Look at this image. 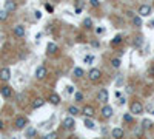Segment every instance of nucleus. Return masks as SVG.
<instances>
[{
    "instance_id": "nucleus-1",
    "label": "nucleus",
    "mask_w": 154,
    "mask_h": 139,
    "mask_svg": "<svg viewBox=\"0 0 154 139\" xmlns=\"http://www.w3.org/2000/svg\"><path fill=\"white\" fill-rule=\"evenodd\" d=\"M130 111L133 114H142L143 113V105L139 102V100H134V102L131 104V107H130Z\"/></svg>"
},
{
    "instance_id": "nucleus-2",
    "label": "nucleus",
    "mask_w": 154,
    "mask_h": 139,
    "mask_svg": "<svg viewBox=\"0 0 154 139\" xmlns=\"http://www.w3.org/2000/svg\"><path fill=\"white\" fill-rule=\"evenodd\" d=\"M88 77H89V80H93V82H97L100 77H102V71H100L99 68H93V70H89V73H88Z\"/></svg>"
},
{
    "instance_id": "nucleus-3",
    "label": "nucleus",
    "mask_w": 154,
    "mask_h": 139,
    "mask_svg": "<svg viewBox=\"0 0 154 139\" xmlns=\"http://www.w3.org/2000/svg\"><path fill=\"white\" fill-rule=\"evenodd\" d=\"M14 125H16L17 130H23L26 125H28V119L25 118V116H19L16 118V122H14Z\"/></svg>"
},
{
    "instance_id": "nucleus-4",
    "label": "nucleus",
    "mask_w": 154,
    "mask_h": 139,
    "mask_svg": "<svg viewBox=\"0 0 154 139\" xmlns=\"http://www.w3.org/2000/svg\"><path fill=\"white\" fill-rule=\"evenodd\" d=\"M63 127H65L66 130H74V127H76V121H74L73 116H66L65 119H63Z\"/></svg>"
},
{
    "instance_id": "nucleus-5",
    "label": "nucleus",
    "mask_w": 154,
    "mask_h": 139,
    "mask_svg": "<svg viewBox=\"0 0 154 139\" xmlns=\"http://www.w3.org/2000/svg\"><path fill=\"white\" fill-rule=\"evenodd\" d=\"M13 33L17 39H22V37H25V26L23 25H16L14 29H13Z\"/></svg>"
},
{
    "instance_id": "nucleus-6",
    "label": "nucleus",
    "mask_w": 154,
    "mask_h": 139,
    "mask_svg": "<svg viewBox=\"0 0 154 139\" xmlns=\"http://www.w3.org/2000/svg\"><path fill=\"white\" fill-rule=\"evenodd\" d=\"M46 74H48V71H46V68H45L43 65H40V67H37V70H36V77L37 79H45L46 77Z\"/></svg>"
},
{
    "instance_id": "nucleus-7",
    "label": "nucleus",
    "mask_w": 154,
    "mask_h": 139,
    "mask_svg": "<svg viewBox=\"0 0 154 139\" xmlns=\"http://www.w3.org/2000/svg\"><path fill=\"white\" fill-rule=\"evenodd\" d=\"M9 79H11V70L9 68H2L0 70V80L8 82Z\"/></svg>"
},
{
    "instance_id": "nucleus-8",
    "label": "nucleus",
    "mask_w": 154,
    "mask_h": 139,
    "mask_svg": "<svg viewBox=\"0 0 154 139\" xmlns=\"http://www.w3.org/2000/svg\"><path fill=\"white\" fill-rule=\"evenodd\" d=\"M82 113H83L86 118H93V116H94V107H93V105H85V107L82 108Z\"/></svg>"
},
{
    "instance_id": "nucleus-9",
    "label": "nucleus",
    "mask_w": 154,
    "mask_h": 139,
    "mask_svg": "<svg viewBox=\"0 0 154 139\" xmlns=\"http://www.w3.org/2000/svg\"><path fill=\"white\" fill-rule=\"evenodd\" d=\"M0 94L3 97H11L13 96V88L8 87V85H3V87H0Z\"/></svg>"
},
{
    "instance_id": "nucleus-10",
    "label": "nucleus",
    "mask_w": 154,
    "mask_h": 139,
    "mask_svg": "<svg viewBox=\"0 0 154 139\" xmlns=\"http://www.w3.org/2000/svg\"><path fill=\"white\" fill-rule=\"evenodd\" d=\"M139 14H140L142 17H148L149 14H151V6H148V5H142L140 8H139Z\"/></svg>"
},
{
    "instance_id": "nucleus-11",
    "label": "nucleus",
    "mask_w": 154,
    "mask_h": 139,
    "mask_svg": "<svg viewBox=\"0 0 154 139\" xmlns=\"http://www.w3.org/2000/svg\"><path fill=\"white\" fill-rule=\"evenodd\" d=\"M97 99L100 100V102H103V104H106L108 102V91L105 88H102L99 91V94H97Z\"/></svg>"
},
{
    "instance_id": "nucleus-12",
    "label": "nucleus",
    "mask_w": 154,
    "mask_h": 139,
    "mask_svg": "<svg viewBox=\"0 0 154 139\" xmlns=\"http://www.w3.org/2000/svg\"><path fill=\"white\" fill-rule=\"evenodd\" d=\"M5 9L8 11V13H13V11L17 9V3L14 2V0H8V2L5 3Z\"/></svg>"
},
{
    "instance_id": "nucleus-13",
    "label": "nucleus",
    "mask_w": 154,
    "mask_h": 139,
    "mask_svg": "<svg viewBox=\"0 0 154 139\" xmlns=\"http://www.w3.org/2000/svg\"><path fill=\"white\" fill-rule=\"evenodd\" d=\"M102 116H103L105 119L111 118V116H112V107H110V105H105V107L102 108Z\"/></svg>"
},
{
    "instance_id": "nucleus-14",
    "label": "nucleus",
    "mask_w": 154,
    "mask_h": 139,
    "mask_svg": "<svg viewBox=\"0 0 154 139\" xmlns=\"http://www.w3.org/2000/svg\"><path fill=\"white\" fill-rule=\"evenodd\" d=\"M48 100H50L52 105H59L60 104V96L57 94V93H51L50 97H48Z\"/></svg>"
},
{
    "instance_id": "nucleus-15",
    "label": "nucleus",
    "mask_w": 154,
    "mask_h": 139,
    "mask_svg": "<svg viewBox=\"0 0 154 139\" xmlns=\"http://www.w3.org/2000/svg\"><path fill=\"white\" fill-rule=\"evenodd\" d=\"M111 136H112V138H116V139L123 138V130H122V128H112V131H111Z\"/></svg>"
},
{
    "instance_id": "nucleus-16",
    "label": "nucleus",
    "mask_w": 154,
    "mask_h": 139,
    "mask_svg": "<svg viewBox=\"0 0 154 139\" xmlns=\"http://www.w3.org/2000/svg\"><path fill=\"white\" fill-rule=\"evenodd\" d=\"M25 134H26V138H36L37 136V130L32 128V127H28L26 131H25Z\"/></svg>"
},
{
    "instance_id": "nucleus-17",
    "label": "nucleus",
    "mask_w": 154,
    "mask_h": 139,
    "mask_svg": "<svg viewBox=\"0 0 154 139\" xmlns=\"http://www.w3.org/2000/svg\"><path fill=\"white\" fill-rule=\"evenodd\" d=\"M46 51H48V54H54V53L57 51V45L50 42V43H48V47H46Z\"/></svg>"
},
{
    "instance_id": "nucleus-18",
    "label": "nucleus",
    "mask_w": 154,
    "mask_h": 139,
    "mask_svg": "<svg viewBox=\"0 0 154 139\" xmlns=\"http://www.w3.org/2000/svg\"><path fill=\"white\" fill-rule=\"evenodd\" d=\"M122 40H123V37L120 36V34H117V36L114 37V39L111 40V47H117V45L122 43Z\"/></svg>"
},
{
    "instance_id": "nucleus-19",
    "label": "nucleus",
    "mask_w": 154,
    "mask_h": 139,
    "mask_svg": "<svg viewBox=\"0 0 154 139\" xmlns=\"http://www.w3.org/2000/svg\"><path fill=\"white\" fill-rule=\"evenodd\" d=\"M85 127H86V128H89V130H94L96 128V124H94V121H91V119H88V118H86L85 119Z\"/></svg>"
},
{
    "instance_id": "nucleus-20",
    "label": "nucleus",
    "mask_w": 154,
    "mask_h": 139,
    "mask_svg": "<svg viewBox=\"0 0 154 139\" xmlns=\"http://www.w3.org/2000/svg\"><path fill=\"white\" fill-rule=\"evenodd\" d=\"M45 105V100L42 99V97H39V99H36L34 102H32V108H40Z\"/></svg>"
},
{
    "instance_id": "nucleus-21",
    "label": "nucleus",
    "mask_w": 154,
    "mask_h": 139,
    "mask_svg": "<svg viewBox=\"0 0 154 139\" xmlns=\"http://www.w3.org/2000/svg\"><path fill=\"white\" fill-rule=\"evenodd\" d=\"M68 113H69L71 116H77L79 113H80V110H79L77 107H74V105H71V107L68 108Z\"/></svg>"
},
{
    "instance_id": "nucleus-22",
    "label": "nucleus",
    "mask_w": 154,
    "mask_h": 139,
    "mask_svg": "<svg viewBox=\"0 0 154 139\" xmlns=\"http://www.w3.org/2000/svg\"><path fill=\"white\" fill-rule=\"evenodd\" d=\"M83 62L86 63V65H91V63L94 62V56H93V54H86L83 57Z\"/></svg>"
},
{
    "instance_id": "nucleus-23",
    "label": "nucleus",
    "mask_w": 154,
    "mask_h": 139,
    "mask_svg": "<svg viewBox=\"0 0 154 139\" xmlns=\"http://www.w3.org/2000/svg\"><path fill=\"white\" fill-rule=\"evenodd\" d=\"M83 28H86V29H91L93 28V20L89 17H86L85 20H83Z\"/></svg>"
},
{
    "instance_id": "nucleus-24",
    "label": "nucleus",
    "mask_w": 154,
    "mask_h": 139,
    "mask_svg": "<svg viewBox=\"0 0 154 139\" xmlns=\"http://www.w3.org/2000/svg\"><path fill=\"white\" fill-rule=\"evenodd\" d=\"M123 121L131 124V122H133V113H131V111H130V113H125V114H123Z\"/></svg>"
},
{
    "instance_id": "nucleus-25",
    "label": "nucleus",
    "mask_w": 154,
    "mask_h": 139,
    "mask_svg": "<svg viewBox=\"0 0 154 139\" xmlns=\"http://www.w3.org/2000/svg\"><path fill=\"white\" fill-rule=\"evenodd\" d=\"M83 74H85V71L82 68H74V76H76V77H82Z\"/></svg>"
},
{
    "instance_id": "nucleus-26",
    "label": "nucleus",
    "mask_w": 154,
    "mask_h": 139,
    "mask_svg": "<svg viewBox=\"0 0 154 139\" xmlns=\"http://www.w3.org/2000/svg\"><path fill=\"white\" fill-rule=\"evenodd\" d=\"M8 11H6V9H2V11H0V20H6V19H8Z\"/></svg>"
},
{
    "instance_id": "nucleus-27",
    "label": "nucleus",
    "mask_w": 154,
    "mask_h": 139,
    "mask_svg": "<svg viewBox=\"0 0 154 139\" xmlns=\"http://www.w3.org/2000/svg\"><path fill=\"white\" fill-rule=\"evenodd\" d=\"M133 23H134V26H140L142 25V19L139 16H134L133 17Z\"/></svg>"
},
{
    "instance_id": "nucleus-28",
    "label": "nucleus",
    "mask_w": 154,
    "mask_h": 139,
    "mask_svg": "<svg viewBox=\"0 0 154 139\" xmlns=\"http://www.w3.org/2000/svg\"><path fill=\"white\" fill-rule=\"evenodd\" d=\"M142 45H143V39H142V37H137L136 42H134V47H136V48H140Z\"/></svg>"
},
{
    "instance_id": "nucleus-29",
    "label": "nucleus",
    "mask_w": 154,
    "mask_h": 139,
    "mask_svg": "<svg viewBox=\"0 0 154 139\" xmlns=\"http://www.w3.org/2000/svg\"><path fill=\"white\" fill-rule=\"evenodd\" d=\"M57 138V133H54V131H52V133H48V134H45L43 136V139H56Z\"/></svg>"
},
{
    "instance_id": "nucleus-30",
    "label": "nucleus",
    "mask_w": 154,
    "mask_h": 139,
    "mask_svg": "<svg viewBox=\"0 0 154 139\" xmlns=\"http://www.w3.org/2000/svg\"><path fill=\"white\" fill-rule=\"evenodd\" d=\"M74 99H76L77 102H80V100H83V94H82L80 91H77L76 94H74Z\"/></svg>"
},
{
    "instance_id": "nucleus-31",
    "label": "nucleus",
    "mask_w": 154,
    "mask_h": 139,
    "mask_svg": "<svg viewBox=\"0 0 154 139\" xmlns=\"http://www.w3.org/2000/svg\"><path fill=\"white\" fill-rule=\"evenodd\" d=\"M111 65L114 67V68H119V67H120V59H112V61H111Z\"/></svg>"
},
{
    "instance_id": "nucleus-32",
    "label": "nucleus",
    "mask_w": 154,
    "mask_h": 139,
    "mask_svg": "<svg viewBox=\"0 0 154 139\" xmlns=\"http://www.w3.org/2000/svg\"><path fill=\"white\" fill-rule=\"evenodd\" d=\"M89 3H91V6H94V8H97V6L100 5L99 0H89Z\"/></svg>"
},
{
    "instance_id": "nucleus-33",
    "label": "nucleus",
    "mask_w": 154,
    "mask_h": 139,
    "mask_svg": "<svg viewBox=\"0 0 154 139\" xmlns=\"http://www.w3.org/2000/svg\"><path fill=\"white\" fill-rule=\"evenodd\" d=\"M45 9H46L48 13H52V11H54V8H52V6L50 5V3H46V5H45Z\"/></svg>"
},
{
    "instance_id": "nucleus-34",
    "label": "nucleus",
    "mask_w": 154,
    "mask_h": 139,
    "mask_svg": "<svg viewBox=\"0 0 154 139\" xmlns=\"http://www.w3.org/2000/svg\"><path fill=\"white\" fill-rule=\"evenodd\" d=\"M149 127H151V122H149L148 119H145L143 121V128H149Z\"/></svg>"
},
{
    "instance_id": "nucleus-35",
    "label": "nucleus",
    "mask_w": 154,
    "mask_h": 139,
    "mask_svg": "<svg viewBox=\"0 0 154 139\" xmlns=\"http://www.w3.org/2000/svg\"><path fill=\"white\" fill-rule=\"evenodd\" d=\"M96 33H97V34H103V33H105V28H97Z\"/></svg>"
},
{
    "instance_id": "nucleus-36",
    "label": "nucleus",
    "mask_w": 154,
    "mask_h": 139,
    "mask_svg": "<svg viewBox=\"0 0 154 139\" xmlns=\"http://www.w3.org/2000/svg\"><path fill=\"white\" fill-rule=\"evenodd\" d=\"M34 16H36V19H40V17H42V13H40V11H36Z\"/></svg>"
},
{
    "instance_id": "nucleus-37",
    "label": "nucleus",
    "mask_w": 154,
    "mask_h": 139,
    "mask_svg": "<svg viewBox=\"0 0 154 139\" xmlns=\"http://www.w3.org/2000/svg\"><path fill=\"white\" fill-rule=\"evenodd\" d=\"M82 13V6H76V14H80Z\"/></svg>"
},
{
    "instance_id": "nucleus-38",
    "label": "nucleus",
    "mask_w": 154,
    "mask_h": 139,
    "mask_svg": "<svg viewBox=\"0 0 154 139\" xmlns=\"http://www.w3.org/2000/svg\"><path fill=\"white\" fill-rule=\"evenodd\" d=\"M3 128H5V125H3V122H2V121H0V131H2Z\"/></svg>"
},
{
    "instance_id": "nucleus-39",
    "label": "nucleus",
    "mask_w": 154,
    "mask_h": 139,
    "mask_svg": "<svg viewBox=\"0 0 154 139\" xmlns=\"http://www.w3.org/2000/svg\"><path fill=\"white\" fill-rule=\"evenodd\" d=\"M74 91V88L73 87H71V85H69V87H68V93H73Z\"/></svg>"
},
{
    "instance_id": "nucleus-40",
    "label": "nucleus",
    "mask_w": 154,
    "mask_h": 139,
    "mask_svg": "<svg viewBox=\"0 0 154 139\" xmlns=\"http://www.w3.org/2000/svg\"><path fill=\"white\" fill-rule=\"evenodd\" d=\"M149 28H154V20L149 22Z\"/></svg>"
}]
</instances>
